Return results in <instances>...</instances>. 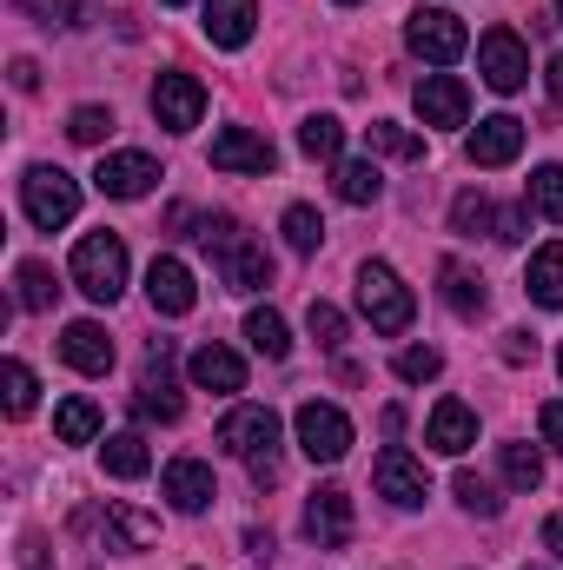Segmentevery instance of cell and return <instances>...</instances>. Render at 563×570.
Wrapping results in <instances>:
<instances>
[{
	"label": "cell",
	"instance_id": "obj_1",
	"mask_svg": "<svg viewBox=\"0 0 563 570\" xmlns=\"http://www.w3.org/2000/svg\"><path fill=\"white\" fill-rule=\"evenodd\" d=\"M219 451L246 458V471H253L259 491L279 484V412L273 405H233L219 419Z\"/></svg>",
	"mask_w": 563,
	"mask_h": 570
},
{
	"label": "cell",
	"instance_id": "obj_2",
	"mask_svg": "<svg viewBox=\"0 0 563 570\" xmlns=\"http://www.w3.org/2000/svg\"><path fill=\"white\" fill-rule=\"evenodd\" d=\"M199 239H206V253L219 259V279H226V292H266L273 285V259H266V246L259 239H246V226L239 219H206L199 226Z\"/></svg>",
	"mask_w": 563,
	"mask_h": 570
},
{
	"label": "cell",
	"instance_id": "obj_3",
	"mask_svg": "<svg viewBox=\"0 0 563 570\" xmlns=\"http://www.w3.org/2000/svg\"><path fill=\"white\" fill-rule=\"evenodd\" d=\"M358 312L372 318V332L398 338V332L418 318V298H412V285L398 279L385 259H365V266H358Z\"/></svg>",
	"mask_w": 563,
	"mask_h": 570
},
{
	"label": "cell",
	"instance_id": "obj_4",
	"mask_svg": "<svg viewBox=\"0 0 563 570\" xmlns=\"http://www.w3.org/2000/svg\"><path fill=\"white\" fill-rule=\"evenodd\" d=\"M73 285L93 298V305H113L127 292V239L120 233H87L73 246Z\"/></svg>",
	"mask_w": 563,
	"mask_h": 570
},
{
	"label": "cell",
	"instance_id": "obj_5",
	"mask_svg": "<svg viewBox=\"0 0 563 570\" xmlns=\"http://www.w3.org/2000/svg\"><path fill=\"white\" fill-rule=\"evenodd\" d=\"M20 206H27V219H33L40 233H53V226H67V219L80 213V186H73L60 166H33V173L20 179Z\"/></svg>",
	"mask_w": 563,
	"mask_h": 570
},
{
	"label": "cell",
	"instance_id": "obj_6",
	"mask_svg": "<svg viewBox=\"0 0 563 570\" xmlns=\"http://www.w3.org/2000/svg\"><path fill=\"white\" fill-rule=\"evenodd\" d=\"M405 47L431 60V67H451V60H464V47H471V33H464V20L451 13V7H418L412 20H405Z\"/></svg>",
	"mask_w": 563,
	"mask_h": 570
},
{
	"label": "cell",
	"instance_id": "obj_7",
	"mask_svg": "<svg viewBox=\"0 0 563 570\" xmlns=\"http://www.w3.org/2000/svg\"><path fill=\"white\" fill-rule=\"evenodd\" d=\"M292 425H298V451H305L312 464H338V458L352 451V419H345L338 405H325V399H305Z\"/></svg>",
	"mask_w": 563,
	"mask_h": 570
},
{
	"label": "cell",
	"instance_id": "obj_8",
	"mask_svg": "<svg viewBox=\"0 0 563 570\" xmlns=\"http://www.w3.org/2000/svg\"><path fill=\"white\" fill-rule=\"evenodd\" d=\"M477 73H484L491 94H517V87L531 80V53H524V40H517L511 27H491V33L477 40Z\"/></svg>",
	"mask_w": 563,
	"mask_h": 570
},
{
	"label": "cell",
	"instance_id": "obj_9",
	"mask_svg": "<svg viewBox=\"0 0 563 570\" xmlns=\"http://www.w3.org/2000/svg\"><path fill=\"white\" fill-rule=\"evenodd\" d=\"M199 114H206V87H199L192 73H159V80H152V120H159L166 134H192Z\"/></svg>",
	"mask_w": 563,
	"mask_h": 570
},
{
	"label": "cell",
	"instance_id": "obj_10",
	"mask_svg": "<svg viewBox=\"0 0 563 570\" xmlns=\"http://www.w3.org/2000/svg\"><path fill=\"white\" fill-rule=\"evenodd\" d=\"M372 484H378V498H392L398 511H418L424 498H431V478H424V464L412 451H398V444H385L378 451V464H372Z\"/></svg>",
	"mask_w": 563,
	"mask_h": 570
},
{
	"label": "cell",
	"instance_id": "obj_11",
	"mask_svg": "<svg viewBox=\"0 0 563 570\" xmlns=\"http://www.w3.org/2000/svg\"><path fill=\"white\" fill-rule=\"evenodd\" d=\"M352 498L338 491V484H325V491H312V504H305V538L318 544V551H345L352 544Z\"/></svg>",
	"mask_w": 563,
	"mask_h": 570
},
{
	"label": "cell",
	"instance_id": "obj_12",
	"mask_svg": "<svg viewBox=\"0 0 563 570\" xmlns=\"http://www.w3.org/2000/svg\"><path fill=\"white\" fill-rule=\"evenodd\" d=\"M134 412H140L146 425H152V419H159V425H172V419L186 412V399L172 392V345H166V338H159V345H152V358H146V379H140Z\"/></svg>",
	"mask_w": 563,
	"mask_h": 570
},
{
	"label": "cell",
	"instance_id": "obj_13",
	"mask_svg": "<svg viewBox=\"0 0 563 570\" xmlns=\"http://www.w3.org/2000/svg\"><path fill=\"white\" fill-rule=\"evenodd\" d=\"M418 120L424 127H437V134H451V127L471 120V94H464L457 73H424L418 80Z\"/></svg>",
	"mask_w": 563,
	"mask_h": 570
},
{
	"label": "cell",
	"instance_id": "obj_14",
	"mask_svg": "<svg viewBox=\"0 0 563 570\" xmlns=\"http://www.w3.org/2000/svg\"><path fill=\"white\" fill-rule=\"evenodd\" d=\"M159 491H166V504H172V511H186V518H199V511L219 498L213 464H199V458H172V464H166V478H159Z\"/></svg>",
	"mask_w": 563,
	"mask_h": 570
},
{
	"label": "cell",
	"instance_id": "obj_15",
	"mask_svg": "<svg viewBox=\"0 0 563 570\" xmlns=\"http://www.w3.org/2000/svg\"><path fill=\"white\" fill-rule=\"evenodd\" d=\"M146 298H152V312H166V318H186L192 305H199V285H192V273H186V259H152L146 266Z\"/></svg>",
	"mask_w": 563,
	"mask_h": 570
},
{
	"label": "cell",
	"instance_id": "obj_16",
	"mask_svg": "<svg viewBox=\"0 0 563 570\" xmlns=\"http://www.w3.org/2000/svg\"><path fill=\"white\" fill-rule=\"evenodd\" d=\"M213 166L219 173H273L279 166V146L266 140V134H253V127H226L213 140Z\"/></svg>",
	"mask_w": 563,
	"mask_h": 570
},
{
	"label": "cell",
	"instance_id": "obj_17",
	"mask_svg": "<svg viewBox=\"0 0 563 570\" xmlns=\"http://www.w3.org/2000/svg\"><path fill=\"white\" fill-rule=\"evenodd\" d=\"M152 179H159L152 153H107V159H100V173H93V186H100L107 199H146V193H152Z\"/></svg>",
	"mask_w": 563,
	"mask_h": 570
},
{
	"label": "cell",
	"instance_id": "obj_18",
	"mask_svg": "<svg viewBox=\"0 0 563 570\" xmlns=\"http://www.w3.org/2000/svg\"><path fill=\"white\" fill-rule=\"evenodd\" d=\"M60 358H67L73 372H87V379L113 372V338H107V325H93V318H73V325L60 332Z\"/></svg>",
	"mask_w": 563,
	"mask_h": 570
},
{
	"label": "cell",
	"instance_id": "obj_19",
	"mask_svg": "<svg viewBox=\"0 0 563 570\" xmlns=\"http://www.w3.org/2000/svg\"><path fill=\"white\" fill-rule=\"evenodd\" d=\"M424 444L444 451V458H464V451L477 444V412H471L464 399H437V412H431V425H424Z\"/></svg>",
	"mask_w": 563,
	"mask_h": 570
},
{
	"label": "cell",
	"instance_id": "obj_20",
	"mask_svg": "<svg viewBox=\"0 0 563 570\" xmlns=\"http://www.w3.org/2000/svg\"><path fill=\"white\" fill-rule=\"evenodd\" d=\"M517 153H524V120H517V114L477 120V134H471V166H511Z\"/></svg>",
	"mask_w": 563,
	"mask_h": 570
},
{
	"label": "cell",
	"instance_id": "obj_21",
	"mask_svg": "<svg viewBox=\"0 0 563 570\" xmlns=\"http://www.w3.org/2000/svg\"><path fill=\"white\" fill-rule=\"evenodd\" d=\"M199 27H206L213 47L233 53V47L253 40V27H259V0H206V20H199Z\"/></svg>",
	"mask_w": 563,
	"mask_h": 570
},
{
	"label": "cell",
	"instance_id": "obj_22",
	"mask_svg": "<svg viewBox=\"0 0 563 570\" xmlns=\"http://www.w3.org/2000/svg\"><path fill=\"white\" fill-rule=\"evenodd\" d=\"M186 372H192L199 392H246V358L226 352V345H199V352L186 358Z\"/></svg>",
	"mask_w": 563,
	"mask_h": 570
},
{
	"label": "cell",
	"instance_id": "obj_23",
	"mask_svg": "<svg viewBox=\"0 0 563 570\" xmlns=\"http://www.w3.org/2000/svg\"><path fill=\"white\" fill-rule=\"evenodd\" d=\"M524 292L537 298V305H563V239H551L544 253H531V273H524Z\"/></svg>",
	"mask_w": 563,
	"mask_h": 570
},
{
	"label": "cell",
	"instance_id": "obj_24",
	"mask_svg": "<svg viewBox=\"0 0 563 570\" xmlns=\"http://www.w3.org/2000/svg\"><path fill=\"white\" fill-rule=\"evenodd\" d=\"M100 464H107V478H146L152 471V451H146L140 431H120V438L100 444Z\"/></svg>",
	"mask_w": 563,
	"mask_h": 570
},
{
	"label": "cell",
	"instance_id": "obj_25",
	"mask_svg": "<svg viewBox=\"0 0 563 570\" xmlns=\"http://www.w3.org/2000/svg\"><path fill=\"white\" fill-rule=\"evenodd\" d=\"M53 438H60V444H93V438H100V405H93V399H60Z\"/></svg>",
	"mask_w": 563,
	"mask_h": 570
},
{
	"label": "cell",
	"instance_id": "obj_26",
	"mask_svg": "<svg viewBox=\"0 0 563 570\" xmlns=\"http://www.w3.org/2000/svg\"><path fill=\"white\" fill-rule=\"evenodd\" d=\"M298 153H305V159H338V153H345V120H338V114H312V120L298 127Z\"/></svg>",
	"mask_w": 563,
	"mask_h": 570
},
{
	"label": "cell",
	"instance_id": "obj_27",
	"mask_svg": "<svg viewBox=\"0 0 563 570\" xmlns=\"http://www.w3.org/2000/svg\"><path fill=\"white\" fill-rule=\"evenodd\" d=\"M378 193H385V173H378L372 159H345V166H338V199H345V206H372Z\"/></svg>",
	"mask_w": 563,
	"mask_h": 570
},
{
	"label": "cell",
	"instance_id": "obj_28",
	"mask_svg": "<svg viewBox=\"0 0 563 570\" xmlns=\"http://www.w3.org/2000/svg\"><path fill=\"white\" fill-rule=\"evenodd\" d=\"M497 471H504L511 491H537L544 484V458L531 444H497Z\"/></svg>",
	"mask_w": 563,
	"mask_h": 570
},
{
	"label": "cell",
	"instance_id": "obj_29",
	"mask_svg": "<svg viewBox=\"0 0 563 570\" xmlns=\"http://www.w3.org/2000/svg\"><path fill=\"white\" fill-rule=\"evenodd\" d=\"M107 531H113L127 551L159 544V518H146V511H134V504H107Z\"/></svg>",
	"mask_w": 563,
	"mask_h": 570
},
{
	"label": "cell",
	"instance_id": "obj_30",
	"mask_svg": "<svg viewBox=\"0 0 563 570\" xmlns=\"http://www.w3.org/2000/svg\"><path fill=\"white\" fill-rule=\"evenodd\" d=\"M437 279H444V305H451L457 318H477V312H484V285L471 279L457 259H444V273H437Z\"/></svg>",
	"mask_w": 563,
	"mask_h": 570
},
{
	"label": "cell",
	"instance_id": "obj_31",
	"mask_svg": "<svg viewBox=\"0 0 563 570\" xmlns=\"http://www.w3.org/2000/svg\"><path fill=\"white\" fill-rule=\"evenodd\" d=\"M246 338H253L259 358H285V352H292V332H285V318L273 312V305H259V312L246 318Z\"/></svg>",
	"mask_w": 563,
	"mask_h": 570
},
{
	"label": "cell",
	"instance_id": "obj_32",
	"mask_svg": "<svg viewBox=\"0 0 563 570\" xmlns=\"http://www.w3.org/2000/svg\"><path fill=\"white\" fill-rule=\"evenodd\" d=\"M13 285H20V312H53V298H60V285H53V273L40 259H27L13 273Z\"/></svg>",
	"mask_w": 563,
	"mask_h": 570
},
{
	"label": "cell",
	"instance_id": "obj_33",
	"mask_svg": "<svg viewBox=\"0 0 563 570\" xmlns=\"http://www.w3.org/2000/svg\"><path fill=\"white\" fill-rule=\"evenodd\" d=\"M365 134H372V153H385V159H424V140L398 120H372Z\"/></svg>",
	"mask_w": 563,
	"mask_h": 570
},
{
	"label": "cell",
	"instance_id": "obj_34",
	"mask_svg": "<svg viewBox=\"0 0 563 570\" xmlns=\"http://www.w3.org/2000/svg\"><path fill=\"white\" fill-rule=\"evenodd\" d=\"M451 226H457L464 239H477V233L497 226V206H491L484 193H457V199H451Z\"/></svg>",
	"mask_w": 563,
	"mask_h": 570
},
{
	"label": "cell",
	"instance_id": "obj_35",
	"mask_svg": "<svg viewBox=\"0 0 563 570\" xmlns=\"http://www.w3.org/2000/svg\"><path fill=\"white\" fill-rule=\"evenodd\" d=\"M0 385H7V419H27V412H33V399H40V379H33L20 358H7Z\"/></svg>",
	"mask_w": 563,
	"mask_h": 570
},
{
	"label": "cell",
	"instance_id": "obj_36",
	"mask_svg": "<svg viewBox=\"0 0 563 570\" xmlns=\"http://www.w3.org/2000/svg\"><path fill=\"white\" fill-rule=\"evenodd\" d=\"M531 206H537L551 226H563V166H537V173H531Z\"/></svg>",
	"mask_w": 563,
	"mask_h": 570
},
{
	"label": "cell",
	"instance_id": "obj_37",
	"mask_svg": "<svg viewBox=\"0 0 563 570\" xmlns=\"http://www.w3.org/2000/svg\"><path fill=\"white\" fill-rule=\"evenodd\" d=\"M318 239H325V219L312 206H285V246L292 253H318Z\"/></svg>",
	"mask_w": 563,
	"mask_h": 570
},
{
	"label": "cell",
	"instance_id": "obj_38",
	"mask_svg": "<svg viewBox=\"0 0 563 570\" xmlns=\"http://www.w3.org/2000/svg\"><path fill=\"white\" fill-rule=\"evenodd\" d=\"M392 372H398L405 385H424V379H437V372H444V352H437V345H405Z\"/></svg>",
	"mask_w": 563,
	"mask_h": 570
},
{
	"label": "cell",
	"instance_id": "obj_39",
	"mask_svg": "<svg viewBox=\"0 0 563 570\" xmlns=\"http://www.w3.org/2000/svg\"><path fill=\"white\" fill-rule=\"evenodd\" d=\"M305 325H312V338H318L325 352H338V345H345V312H338V305H325V298H312V312H305Z\"/></svg>",
	"mask_w": 563,
	"mask_h": 570
},
{
	"label": "cell",
	"instance_id": "obj_40",
	"mask_svg": "<svg viewBox=\"0 0 563 570\" xmlns=\"http://www.w3.org/2000/svg\"><path fill=\"white\" fill-rule=\"evenodd\" d=\"M457 504H464V511H477V518H497V511H504V498H497L477 471H457Z\"/></svg>",
	"mask_w": 563,
	"mask_h": 570
},
{
	"label": "cell",
	"instance_id": "obj_41",
	"mask_svg": "<svg viewBox=\"0 0 563 570\" xmlns=\"http://www.w3.org/2000/svg\"><path fill=\"white\" fill-rule=\"evenodd\" d=\"M67 134L80 146H100L107 134H113V114L107 107H73V120H67Z\"/></svg>",
	"mask_w": 563,
	"mask_h": 570
},
{
	"label": "cell",
	"instance_id": "obj_42",
	"mask_svg": "<svg viewBox=\"0 0 563 570\" xmlns=\"http://www.w3.org/2000/svg\"><path fill=\"white\" fill-rule=\"evenodd\" d=\"M524 233H531V213H524V206H504L497 226H491V239H504V246H517Z\"/></svg>",
	"mask_w": 563,
	"mask_h": 570
},
{
	"label": "cell",
	"instance_id": "obj_43",
	"mask_svg": "<svg viewBox=\"0 0 563 570\" xmlns=\"http://www.w3.org/2000/svg\"><path fill=\"white\" fill-rule=\"evenodd\" d=\"M93 0H47V27H87Z\"/></svg>",
	"mask_w": 563,
	"mask_h": 570
},
{
	"label": "cell",
	"instance_id": "obj_44",
	"mask_svg": "<svg viewBox=\"0 0 563 570\" xmlns=\"http://www.w3.org/2000/svg\"><path fill=\"white\" fill-rule=\"evenodd\" d=\"M537 431H544L551 451H563V405H544V412H537Z\"/></svg>",
	"mask_w": 563,
	"mask_h": 570
},
{
	"label": "cell",
	"instance_id": "obj_45",
	"mask_svg": "<svg viewBox=\"0 0 563 570\" xmlns=\"http://www.w3.org/2000/svg\"><path fill=\"white\" fill-rule=\"evenodd\" d=\"M20 570H53V558H47V544H40L33 531L20 538Z\"/></svg>",
	"mask_w": 563,
	"mask_h": 570
},
{
	"label": "cell",
	"instance_id": "obj_46",
	"mask_svg": "<svg viewBox=\"0 0 563 570\" xmlns=\"http://www.w3.org/2000/svg\"><path fill=\"white\" fill-rule=\"evenodd\" d=\"M504 358H511V365L537 358V338H531V332H504Z\"/></svg>",
	"mask_w": 563,
	"mask_h": 570
},
{
	"label": "cell",
	"instance_id": "obj_47",
	"mask_svg": "<svg viewBox=\"0 0 563 570\" xmlns=\"http://www.w3.org/2000/svg\"><path fill=\"white\" fill-rule=\"evenodd\" d=\"M13 87L33 94V87H40V67H33V60H13Z\"/></svg>",
	"mask_w": 563,
	"mask_h": 570
},
{
	"label": "cell",
	"instance_id": "obj_48",
	"mask_svg": "<svg viewBox=\"0 0 563 570\" xmlns=\"http://www.w3.org/2000/svg\"><path fill=\"white\" fill-rule=\"evenodd\" d=\"M544 551H557V558H563V511L544 518Z\"/></svg>",
	"mask_w": 563,
	"mask_h": 570
},
{
	"label": "cell",
	"instance_id": "obj_49",
	"mask_svg": "<svg viewBox=\"0 0 563 570\" xmlns=\"http://www.w3.org/2000/svg\"><path fill=\"white\" fill-rule=\"evenodd\" d=\"M544 87H551V100L563 107V53H551V67H544Z\"/></svg>",
	"mask_w": 563,
	"mask_h": 570
},
{
	"label": "cell",
	"instance_id": "obj_50",
	"mask_svg": "<svg viewBox=\"0 0 563 570\" xmlns=\"http://www.w3.org/2000/svg\"><path fill=\"white\" fill-rule=\"evenodd\" d=\"M159 7H186V0H159Z\"/></svg>",
	"mask_w": 563,
	"mask_h": 570
},
{
	"label": "cell",
	"instance_id": "obj_51",
	"mask_svg": "<svg viewBox=\"0 0 563 570\" xmlns=\"http://www.w3.org/2000/svg\"><path fill=\"white\" fill-rule=\"evenodd\" d=\"M338 7H358V0H338Z\"/></svg>",
	"mask_w": 563,
	"mask_h": 570
},
{
	"label": "cell",
	"instance_id": "obj_52",
	"mask_svg": "<svg viewBox=\"0 0 563 570\" xmlns=\"http://www.w3.org/2000/svg\"><path fill=\"white\" fill-rule=\"evenodd\" d=\"M524 570H544V564H524Z\"/></svg>",
	"mask_w": 563,
	"mask_h": 570
},
{
	"label": "cell",
	"instance_id": "obj_53",
	"mask_svg": "<svg viewBox=\"0 0 563 570\" xmlns=\"http://www.w3.org/2000/svg\"><path fill=\"white\" fill-rule=\"evenodd\" d=\"M557 372H563V352H557Z\"/></svg>",
	"mask_w": 563,
	"mask_h": 570
},
{
	"label": "cell",
	"instance_id": "obj_54",
	"mask_svg": "<svg viewBox=\"0 0 563 570\" xmlns=\"http://www.w3.org/2000/svg\"><path fill=\"white\" fill-rule=\"evenodd\" d=\"M557 20H563V0H557Z\"/></svg>",
	"mask_w": 563,
	"mask_h": 570
}]
</instances>
